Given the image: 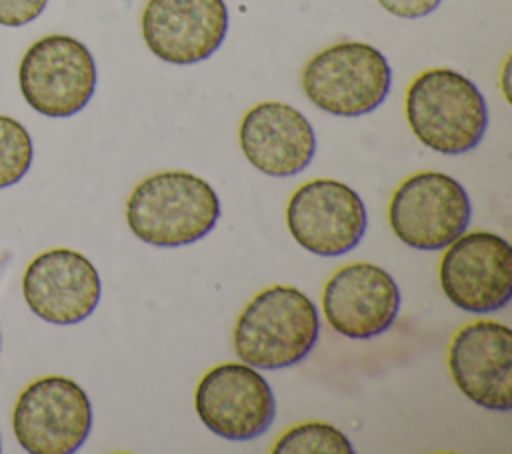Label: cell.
Returning a JSON list of instances; mask_svg holds the SVG:
<instances>
[{
	"mask_svg": "<svg viewBox=\"0 0 512 454\" xmlns=\"http://www.w3.org/2000/svg\"><path fill=\"white\" fill-rule=\"evenodd\" d=\"M302 90L320 110L354 118L376 110L392 86L386 56L366 42H338L316 52L302 70Z\"/></svg>",
	"mask_w": 512,
	"mask_h": 454,
	"instance_id": "cell-4",
	"label": "cell"
},
{
	"mask_svg": "<svg viewBox=\"0 0 512 454\" xmlns=\"http://www.w3.org/2000/svg\"><path fill=\"white\" fill-rule=\"evenodd\" d=\"M400 300V288L384 268L352 262L338 268L324 284L322 312L334 332L368 340L394 324Z\"/></svg>",
	"mask_w": 512,
	"mask_h": 454,
	"instance_id": "cell-13",
	"label": "cell"
},
{
	"mask_svg": "<svg viewBox=\"0 0 512 454\" xmlns=\"http://www.w3.org/2000/svg\"><path fill=\"white\" fill-rule=\"evenodd\" d=\"M32 152L28 130L18 120L0 114V188L24 178L32 164Z\"/></svg>",
	"mask_w": 512,
	"mask_h": 454,
	"instance_id": "cell-17",
	"label": "cell"
},
{
	"mask_svg": "<svg viewBox=\"0 0 512 454\" xmlns=\"http://www.w3.org/2000/svg\"><path fill=\"white\" fill-rule=\"evenodd\" d=\"M386 12L398 18H422L434 12L442 0H376Z\"/></svg>",
	"mask_w": 512,
	"mask_h": 454,
	"instance_id": "cell-19",
	"label": "cell"
},
{
	"mask_svg": "<svg viewBox=\"0 0 512 454\" xmlns=\"http://www.w3.org/2000/svg\"><path fill=\"white\" fill-rule=\"evenodd\" d=\"M22 294L38 318L68 326L86 320L96 310L102 284L98 270L84 254L52 248L26 266Z\"/></svg>",
	"mask_w": 512,
	"mask_h": 454,
	"instance_id": "cell-14",
	"label": "cell"
},
{
	"mask_svg": "<svg viewBox=\"0 0 512 454\" xmlns=\"http://www.w3.org/2000/svg\"><path fill=\"white\" fill-rule=\"evenodd\" d=\"M92 404L80 384L66 376L30 382L12 410V430L30 454H70L88 438Z\"/></svg>",
	"mask_w": 512,
	"mask_h": 454,
	"instance_id": "cell-7",
	"label": "cell"
},
{
	"mask_svg": "<svg viewBox=\"0 0 512 454\" xmlns=\"http://www.w3.org/2000/svg\"><path fill=\"white\" fill-rule=\"evenodd\" d=\"M292 238L316 256H342L366 234L368 212L362 198L344 182L314 178L294 190L286 204Z\"/></svg>",
	"mask_w": 512,
	"mask_h": 454,
	"instance_id": "cell-9",
	"label": "cell"
},
{
	"mask_svg": "<svg viewBox=\"0 0 512 454\" xmlns=\"http://www.w3.org/2000/svg\"><path fill=\"white\" fill-rule=\"evenodd\" d=\"M240 150L262 174L286 178L300 174L314 158L316 134L308 118L284 102L252 106L238 128Z\"/></svg>",
	"mask_w": 512,
	"mask_h": 454,
	"instance_id": "cell-15",
	"label": "cell"
},
{
	"mask_svg": "<svg viewBox=\"0 0 512 454\" xmlns=\"http://www.w3.org/2000/svg\"><path fill=\"white\" fill-rule=\"evenodd\" d=\"M404 112L412 134L426 148L446 156L474 150L488 126L482 92L452 68L420 72L406 90Z\"/></svg>",
	"mask_w": 512,
	"mask_h": 454,
	"instance_id": "cell-3",
	"label": "cell"
},
{
	"mask_svg": "<svg viewBox=\"0 0 512 454\" xmlns=\"http://www.w3.org/2000/svg\"><path fill=\"white\" fill-rule=\"evenodd\" d=\"M148 50L168 64L208 60L228 32L224 0H148L140 16Z\"/></svg>",
	"mask_w": 512,
	"mask_h": 454,
	"instance_id": "cell-11",
	"label": "cell"
},
{
	"mask_svg": "<svg viewBox=\"0 0 512 454\" xmlns=\"http://www.w3.org/2000/svg\"><path fill=\"white\" fill-rule=\"evenodd\" d=\"M320 336V314L308 294L272 284L248 300L236 318L232 342L240 362L280 370L302 362Z\"/></svg>",
	"mask_w": 512,
	"mask_h": 454,
	"instance_id": "cell-2",
	"label": "cell"
},
{
	"mask_svg": "<svg viewBox=\"0 0 512 454\" xmlns=\"http://www.w3.org/2000/svg\"><path fill=\"white\" fill-rule=\"evenodd\" d=\"M274 454H354L348 436L328 422H302L288 428L272 446Z\"/></svg>",
	"mask_w": 512,
	"mask_h": 454,
	"instance_id": "cell-16",
	"label": "cell"
},
{
	"mask_svg": "<svg viewBox=\"0 0 512 454\" xmlns=\"http://www.w3.org/2000/svg\"><path fill=\"white\" fill-rule=\"evenodd\" d=\"M440 286L460 310L488 314L512 298V246L494 232H464L442 254Z\"/></svg>",
	"mask_w": 512,
	"mask_h": 454,
	"instance_id": "cell-8",
	"label": "cell"
},
{
	"mask_svg": "<svg viewBox=\"0 0 512 454\" xmlns=\"http://www.w3.org/2000/svg\"><path fill=\"white\" fill-rule=\"evenodd\" d=\"M46 4L48 0H0V24L24 26L36 20Z\"/></svg>",
	"mask_w": 512,
	"mask_h": 454,
	"instance_id": "cell-18",
	"label": "cell"
},
{
	"mask_svg": "<svg viewBox=\"0 0 512 454\" xmlns=\"http://www.w3.org/2000/svg\"><path fill=\"white\" fill-rule=\"evenodd\" d=\"M220 218L216 190L186 170H164L140 180L126 200L132 234L158 248L188 246L208 236Z\"/></svg>",
	"mask_w": 512,
	"mask_h": 454,
	"instance_id": "cell-1",
	"label": "cell"
},
{
	"mask_svg": "<svg viewBox=\"0 0 512 454\" xmlns=\"http://www.w3.org/2000/svg\"><path fill=\"white\" fill-rule=\"evenodd\" d=\"M194 406L202 424L226 440H252L276 416L272 386L258 368L244 362L210 368L196 386Z\"/></svg>",
	"mask_w": 512,
	"mask_h": 454,
	"instance_id": "cell-10",
	"label": "cell"
},
{
	"mask_svg": "<svg viewBox=\"0 0 512 454\" xmlns=\"http://www.w3.org/2000/svg\"><path fill=\"white\" fill-rule=\"evenodd\" d=\"M0 450H2V446H0Z\"/></svg>",
	"mask_w": 512,
	"mask_h": 454,
	"instance_id": "cell-20",
	"label": "cell"
},
{
	"mask_svg": "<svg viewBox=\"0 0 512 454\" xmlns=\"http://www.w3.org/2000/svg\"><path fill=\"white\" fill-rule=\"evenodd\" d=\"M472 206L464 186L434 170L408 176L394 190L388 222L400 242L414 250L436 252L466 232Z\"/></svg>",
	"mask_w": 512,
	"mask_h": 454,
	"instance_id": "cell-5",
	"label": "cell"
},
{
	"mask_svg": "<svg viewBox=\"0 0 512 454\" xmlns=\"http://www.w3.org/2000/svg\"><path fill=\"white\" fill-rule=\"evenodd\" d=\"M448 368L458 390L474 404L512 408V330L494 320L464 324L448 346Z\"/></svg>",
	"mask_w": 512,
	"mask_h": 454,
	"instance_id": "cell-12",
	"label": "cell"
},
{
	"mask_svg": "<svg viewBox=\"0 0 512 454\" xmlns=\"http://www.w3.org/2000/svg\"><path fill=\"white\" fill-rule=\"evenodd\" d=\"M96 62L90 50L66 34L36 40L22 56L18 82L24 100L50 118L80 112L96 90Z\"/></svg>",
	"mask_w": 512,
	"mask_h": 454,
	"instance_id": "cell-6",
	"label": "cell"
}]
</instances>
